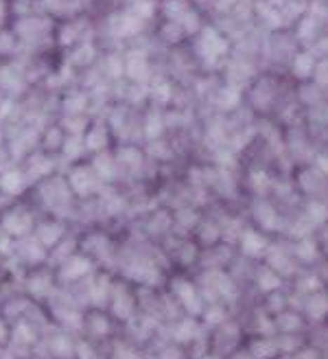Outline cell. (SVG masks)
Returning <instances> with one entry per match:
<instances>
[{
    "label": "cell",
    "mask_w": 328,
    "mask_h": 359,
    "mask_svg": "<svg viewBox=\"0 0 328 359\" xmlns=\"http://www.w3.org/2000/svg\"><path fill=\"white\" fill-rule=\"evenodd\" d=\"M0 184H3L5 191L15 193V191L22 189V180H20V175H18V173H5L3 180H0Z\"/></svg>",
    "instance_id": "1"
},
{
    "label": "cell",
    "mask_w": 328,
    "mask_h": 359,
    "mask_svg": "<svg viewBox=\"0 0 328 359\" xmlns=\"http://www.w3.org/2000/svg\"><path fill=\"white\" fill-rule=\"evenodd\" d=\"M254 245H263V241L254 235V232H247V239H245V248H247V252H254Z\"/></svg>",
    "instance_id": "2"
}]
</instances>
